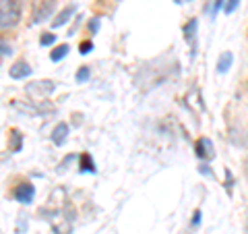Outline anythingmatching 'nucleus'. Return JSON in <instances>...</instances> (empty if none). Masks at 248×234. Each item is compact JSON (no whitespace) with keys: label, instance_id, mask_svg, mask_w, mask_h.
<instances>
[{"label":"nucleus","instance_id":"1","mask_svg":"<svg viewBox=\"0 0 248 234\" xmlns=\"http://www.w3.org/2000/svg\"><path fill=\"white\" fill-rule=\"evenodd\" d=\"M21 9L17 0H0V31H9L19 23Z\"/></svg>","mask_w":248,"mask_h":234},{"label":"nucleus","instance_id":"2","mask_svg":"<svg viewBox=\"0 0 248 234\" xmlns=\"http://www.w3.org/2000/svg\"><path fill=\"white\" fill-rule=\"evenodd\" d=\"M56 89V85L52 81H35V83H29L27 85V93L33 100H42L46 96H50V93Z\"/></svg>","mask_w":248,"mask_h":234},{"label":"nucleus","instance_id":"3","mask_svg":"<svg viewBox=\"0 0 248 234\" xmlns=\"http://www.w3.org/2000/svg\"><path fill=\"white\" fill-rule=\"evenodd\" d=\"M56 9V0H40L33 9V23H42Z\"/></svg>","mask_w":248,"mask_h":234},{"label":"nucleus","instance_id":"4","mask_svg":"<svg viewBox=\"0 0 248 234\" xmlns=\"http://www.w3.org/2000/svg\"><path fill=\"white\" fill-rule=\"evenodd\" d=\"M13 197H15V201H19V203L29 205L31 201L35 199V186L31 183H23L13 191Z\"/></svg>","mask_w":248,"mask_h":234},{"label":"nucleus","instance_id":"5","mask_svg":"<svg viewBox=\"0 0 248 234\" xmlns=\"http://www.w3.org/2000/svg\"><path fill=\"white\" fill-rule=\"evenodd\" d=\"M195 151L201 160H211L213 158V143H211V139H207V137H201L199 141L195 143Z\"/></svg>","mask_w":248,"mask_h":234},{"label":"nucleus","instance_id":"6","mask_svg":"<svg viewBox=\"0 0 248 234\" xmlns=\"http://www.w3.org/2000/svg\"><path fill=\"white\" fill-rule=\"evenodd\" d=\"M9 75L13 77V79H25V77L31 75V68H29V65L25 60H19V62H15V65L11 67Z\"/></svg>","mask_w":248,"mask_h":234},{"label":"nucleus","instance_id":"7","mask_svg":"<svg viewBox=\"0 0 248 234\" xmlns=\"http://www.w3.org/2000/svg\"><path fill=\"white\" fill-rule=\"evenodd\" d=\"M75 11H77V6H66V9H62L58 15H56V19H54L52 21V27H62V25H66V23H68V19H71L73 17V15H75Z\"/></svg>","mask_w":248,"mask_h":234},{"label":"nucleus","instance_id":"8","mask_svg":"<svg viewBox=\"0 0 248 234\" xmlns=\"http://www.w3.org/2000/svg\"><path fill=\"white\" fill-rule=\"evenodd\" d=\"M232 65H234V54H232V52H223L219 56V60H217V73H219V75L228 73L232 68Z\"/></svg>","mask_w":248,"mask_h":234},{"label":"nucleus","instance_id":"9","mask_svg":"<svg viewBox=\"0 0 248 234\" xmlns=\"http://www.w3.org/2000/svg\"><path fill=\"white\" fill-rule=\"evenodd\" d=\"M66 137H68V124L66 122H58V127L54 129V133H52V141L56 145H62L66 141Z\"/></svg>","mask_w":248,"mask_h":234},{"label":"nucleus","instance_id":"10","mask_svg":"<svg viewBox=\"0 0 248 234\" xmlns=\"http://www.w3.org/2000/svg\"><path fill=\"white\" fill-rule=\"evenodd\" d=\"M68 50H71V48H68L66 44H60L58 48H54V50H52V54H50L52 62H60V60H62V58H64L66 54H68Z\"/></svg>","mask_w":248,"mask_h":234},{"label":"nucleus","instance_id":"11","mask_svg":"<svg viewBox=\"0 0 248 234\" xmlns=\"http://www.w3.org/2000/svg\"><path fill=\"white\" fill-rule=\"evenodd\" d=\"M21 145H23V135L17 129H13L11 131V150L17 153V151H21Z\"/></svg>","mask_w":248,"mask_h":234},{"label":"nucleus","instance_id":"12","mask_svg":"<svg viewBox=\"0 0 248 234\" xmlns=\"http://www.w3.org/2000/svg\"><path fill=\"white\" fill-rule=\"evenodd\" d=\"M81 172H95V164H93L89 153L81 155Z\"/></svg>","mask_w":248,"mask_h":234},{"label":"nucleus","instance_id":"13","mask_svg":"<svg viewBox=\"0 0 248 234\" xmlns=\"http://www.w3.org/2000/svg\"><path fill=\"white\" fill-rule=\"evenodd\" d=\"M184 33H186V40H195V35H197V19H190L188 23H186V27H184Z\"/></svg>","mask_w":248,"mask_h":234},{"label":"nucleus","instance_id":"14","mask_svg":"<svg viewBox=\"0 0 248 234\" xmlns=\"http://www.w3.org/2000/svg\"><path fill=\"white\" fill-rule=\"evenodd\" d=\"M89 75H91V68H89V67H81V71L77 73V81H79V83H85V81L89 79Z\"/></svg>","mask_w":248,"mask_h":234},{"label":"nucleus","instance_id":"15","mask_svg":"<svg viewBox=\"0 0 248 234\" xmlns=\"http://www.w3.org/2000/svg\"><path fill=\"white\" fill-rule=\"evenodd\" d=\"M240 2H242V0H226V9H223V11H226L228 15H232L240 6Z\"/></svg>","mask_w":248,"mask_h":234},{"label":"nucleus","instance_id":"16","mask_svg":"<svg viewBox=\"0 0 248 234\" xmlns=\"http://www.w3.org/2000/svg\"><path fill=\"white\" fill-rule=\"evenodd\" d=\"M221 9H226V0H213V4H211V17H215L217 11H221Z\"/></svg>","mask_w":248,"mask_h":234},{"label":"nucleus","instance_id":"17","mask_svg":"<svg viewBox=\"0 0 248 234\" xmlns=\"http://www.w3.org/2000/svg\"><path fill=\"white\" fill-rule=\"evenodd\" d=\"M54 42H56V35H54V33H44V35L40 37V44H42V46H52Z\"/></svg>","mask_w":248,"mask_h":234},{"label":"nucleus","instance_id":"18","mask_svg":"<svg viewBox=\"0 0 248 234\" xmlns=\"http://www.w3.org/2000/svg\"><path fill=\"white\" fill-rule=\"evenodd\" d=\"M93 50V42L91 40H87V42H83L81 46H79V52L83 54V56H85V54H89Z\"/></svg>","mask_w":248,"mask_h":234},{"label":"nucleus","instance_id":"19","mask_svg":"<svg viewBox=\"0 0 248 234\" xmlns=\"http://www.w3.org/2000/svg\"><path fill=\"white\" fill-rule=\"evenodd\" d=\"M97 29H99V17H93V21H89V31L95 33Z\"/></svg>","mask_w":248,"mask_h":234},{"label":"nucleus","instance_id":"20","mask_svg":"<svg viewBox=\"0 0 248 234\" xmlns=\"http://www.w3.org/2000/svg\"><path fill=\"white\" fill-rule=\"evenodd\" d=\"M11 54V48L6 44H0V58H4V56H9Z\"/></svg>","mask_w":248,"mask_h":234},{"label":"nucleus","instance_id":"21","mask_svg":"<svg viewBox=\"0 0 248 234\" xmlns=\"http://www.w3.org/2000/svg\"><path fill=\"white\" fill-rule=\"evenodd\" d=\"M201 224V209H197L195 216H192V226H199Z\"/></svg>","mask_w":248,"mask_h":234},{"label":"nucleus","instance_id":"22","mask_svg":"<svg viewBox=\"0 0 248 234\" xmlns=\"http://www.w3.org/2000/svg\"><path fill=\"white\" fill-rule=\"evenodd\" d=\"M174 2H176V4H182V0H174Z\"/></svg>","mask_w":248,"mask_h":234}]
</instances>
